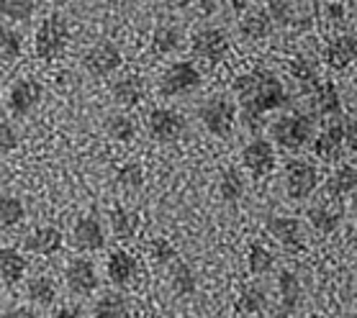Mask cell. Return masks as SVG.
I'll return each mask as SVG.
<instances>
[{"label":"cell","mask_w":357,"mask_h":318,"mask_svg":"<svg viewBox=\"0 0 357 318\" xmlns=\"http://www.w3.org/2000/svg\"><path fill=\"white\" fill-rule=\"evenodd\" d=\"M268 234L288 252H303L306 249L301 221L291 218V216H273V218H268Z\"/></svg>","instance_id":"obj_15"},{"label":"cell","mask_w":357,"mask_h":318,"mask_svg":"<svg viewBox=\"0 0 357 318\" xmlns=\"http://www.w3.org/2000/svg\"><path fill=\"white\" fill-rule=\"evenodd\" d=\"M314 139V121L303 113H285L270 126V141L285 152H298Z\"/></svg>","instance_id":"obj_4"},{"label":"cell","mask_w":357,"mask_h":318,"mask_svg":"<svg viewBox=\"0 0 357 318\" xmlns=\"http://www.w3.org/2000/svg\"><path fill=\"white\" fill-rule=\"evenodd\" d=\"M326 190H329L334 198H344V196L357 193V167H352V164H342L340 170L332 175L329 188Z\"/></svg>","instance_id":"obj_34"},{"label":"cell","mask_w":357,"mask_h":318,"mask_svg":"<svg viewBox=\"0 0 357 318\" xmlns=\"http://www.w3.org/2000/svg\"><path fill=\"white\" fill-rule=\"evenodd\" d=\"M149 260L160 264V267H170L172 262L178 260V252H175V246L167 239H152L149 241Z\"/></svg>","instance_id":"obj_38"},{"label":"cell","mask_w":357,"mask_h":318,"mask_svg":"<svg viewBox=\"0 0 357 318\" xmlns=\"http://www.w3.org/2000/svg\"><path fill=\"white\" fill-rule=\"evenodd\" d=\"M324 13H326V21H332V24L344 21V6L342 3H329L324 8Z\"/></svg>","instance_id":"obj_46"},{"label":"cell","mask_w":357,"mask_h":318,"mask_svg":"<svg viewBox=\"0 0 357 318\" xmlns=\"http://www.w3.org/2000/svg\"><path fill=\"white\" fill-rule=\"evenodd\" d=\"M18 131L13 129V123L8 121H0V157L10 154L18 149Z\"/></svg>","instance_id":"obj_42"},{"label":"cell","mask_w":357,"mask_h":318,"mask_svg":"<svg viewBox=\"0 0 357 318\" xmlns=\"http://www.w3.org/2000/svg\"><path fill=\"white\" fill-rule=\"evenodd\" d=\"M111 95H114L116 106L121 108H134L142 103V98L146 95V85L139 74H121L111 82Z\"/></svg>","instance_id":"obj_17"},{"label":"cell","mask_w":357,"mask_h":318,"mask_svg":"<svg viewBox=\"0 0 357 318\" xmlns=\"http://www.w3.org/2000/svg\"><path fill=\"white\" fill-rule=\"evenodd\" d=\"M319 185L317 164L306 159H291L285 164V196L291 200H306Z\"/></svg>","instance_id":"obj_8"},{"label":"cell","mask_w":357,"mask_h":318,"mask_svg":"<svg viewBox=\"0 0 357 318\" xmlns=\"http://www.w3.org/2000/svg\"><path fill=\"white\" fill-rule=\"evenodd\" d=\"M288 70H291L293 77H298L301 82H309L311 88L319 82L317 70H314V65H309V59H306V57H296L291 65H288Z\"/></svg>","instance_id":"obj_41"},{"label":"cell","mask_w":357,"mask_h":318,"mask_svg":"<svg viewBox=\"0 0 357 318\" xmlns=\"http://www.w3.org/2000/svg\"><path fill=\"white\" fill-rule=\"evenodd\" d=\"M26 218V205L18 196H0V229H13Z\"/></svg>","instance_id":"obj_37"},{"label":"cell","mask_w":357,"mask_h":318,"mask_svg":"<svg viewBox=\"0 0 357 318\" xmlns=\"http://www.w3.org/2000/svg\"><path fill=\"white\" fill-rule=\"evenodd\" d=\"M108 223H111V231H114V237L119 239V241H131V239L137 237L139 218H137V213L129 211V208H121V205L111 208Z\"/></svg>","instance_id":"obj_26"},{"label":"cell","mask_w":357,"mask_h":318,"mask_svg":"<svg viewBox=\"0 0 357 318\" xmlns=\"http://www.w3.org/2000/svg\"><path fill=\"white\" fill-rule=\"evenodd\" d=\"M106 275L116 287L131 285L139 275L137 257H134L131 252H126V249H116V252H111L108 254V262H106Z\"/></svg>","instance_id":"obj_16"},{"label":"cell","mask_w":357,"mask_h":318,"mask_svg":"<svg viewBox=\"0 0 357 318\" xmlns=\"http://www.w3.org/2000/svg\"><path fill=\"white\" fill-rule=\"evenodd\" d=\"M170 287L172 293L180 295V298H185V295H193L195 287H198V280H195V272L190 264L185 262L175 260L170 264Z\"/></svg>","instance_id":"obj_28"},{"label":"cell","mask_w":357,"mask_h":318,"mask_svg":"<svg viewBox=\"0 0 357 318\" xmlns=\"http://www.w3.org/2000/svg\"><path fill=\"white\" fill-rule=\"evenodd\" d=\"M347 136H344V118H337L324 131L314 136V154L324 162H337L347 154Z\"/></svg>","instance_id":"obj_12"},{"label":"cell","mask_w":357,"mask_h":318,"mask_svg":"<svg viewBox=\"0 0 357 318\" xmlns=\"http://www.w3.org/2000/svg\"><path fill=\"white\" fill-rule=\"evenodd\" d=\"M278 293H280V305L283 310H293L301 301V280L293 269H280L278 275Z\"/></svg>","instance_id":"obj_30"},{"label":"cell","mask_w":357,"mask_h":318,"mask_svg":"<svg viewBox=\"0 0 357 318\" xmlns=\"http://www.w3.org/2000/svg\"><path fill=\"white\" fill-rule=\"evenodd\" d=\"M242 164L255 175V177H265L275 170L278 157L275 147L270 139H252L247 147L242 149Z\"/></svg>","instance_id":"obj_13"},{"label":"cell","mask_w":357,"mask_h":318,"mask_svg":"<svg viewBox=\"0 0 357 318\" xmlns=\"http://www.w3.org/2000/svg\"><path fill=\"white\" fill-rule=\"evenodd\" d=\"M265 305H268V293L260 285L244 287L242 293H239V298H236V310L244 313V316H255V313L265 310Z\"/></svg>","instance_id":"obj_35"},{"label":"cell","mask_w":357,"mask_h":318,"mask_svg":"<svg viewBox=\"0 0 357 318\" xmlns=\"http://www.w3.org/2000/svg\"><path fill=\"white\" fill-rule=\"evenodd\" d=\"M306 218L319 234H334L342 223V205L337 200H319L309 208Z\"/></svg>","instance_id":"obj_20"},{"label":"cell","mask_w":357,"mask_h":318,"mask_svg":"<svg viewBox=\"0 0 357 318\" xmlns=\"http://www.w3.org/2000/svg\"><path fill=\"white\" fill-rule=\"evenodd\" d=\"M70 47V24L62 13H49L33 33V51L44 62H54Z\"/></svg>","instance_id":"obj_3"},{"label":"cell","mask_w":357,"mask_h":318,"mask_svg":"<svg viewBox=\"0 0 357 318\" xmlns=\"http://www.w3.org/2000/svg\"><path fill=\"white\" fill-rule=\"evenodd\" d=\"M3 318H39V313L33 308H29V305H13V308H8L3 313Z\"/></svg>","instance_id":"obj_44"},{"label":"cell","mask_w":357,"mask_h":318,"mask_svg":"<svg viewBox=\"0 0 357 318\" xmlns=\"http://www.w3.org/2000/svg\"><path fill=\"white\" fill-rule=\"evenodd\" d=\"M73 246L80 252H100L106 246V229L96 216H82L73 226Z\"/></svg>","instance_id":"obj_14"},{"label":"cell","mask_w":357,"mask_h":318,"mask_svg":"<svg viewBox=\"0 0 357 318\" xmlns=\"http://www.w3.org/2000/svg\"><path fill=\"white\" fill-rule=\"evenodd\" d=\"M41 100H44V85L33 77H21L10 85L6 103H8V111L16 118H24L41 106Z\"/></svg>","instance_id":"obj_10"},{"label":"cell","mask_w":357,"mask_h":318,"mask_svg":"<svg viewBox=\"0 0 357 318\" xmlns=\"http://www.w3.org/2000/svg\"><path fill=\"white\" fill-rule=\"evenodd\" d=\"M270 31H273V18H270L268 10H244V16L239 18V33H242L244 39L250 41H262L268 39Z\"/></svg>","instance_id":"obj_22"},{"label":"cell","mask_w":357,"mask_h":318,"mask_svg":"<svg viewBox=\"0 0 357 318\" xmlns=\"http://www.w3.org/2000/svg\"><path fill=\"white\" fill-rule=\"evenodd\" d=\"M26 257L13 246H0V280L8 287L18 285L26 275Z\"/></svg>","instance_id":"obj_21"},{"label":"cell","mask_w":357,"mask_h":318,"mask_svg":"<svg viewBox=\"0 0 357 318\" xmlns=\"http://www.w3.org/2000/svg\"><path fill=\"white\" fill-rule=\"evenodd\" d=\"M93 318H131L129 301L121 293H103L93 305Z\"/></svg>","instance_id":"obj_27"},{"label":"cell","mask_w":357,"mask_h":318,"mask_svg":"<svg viewBox=\"0 0 357 318\" xmlns=\"http://www.w3.org/2000/svg\"><path fill=\"white\" fill-rule=\"evenodd\" d=\"M326 65L332 70H344L357 59V36L355 33H340L334 36L324 49Z\"/></svg>","instance_id":"obj_19"},{"label":"cell","mask_w":357,"mask_h":318,"mask_svg":"<svg viewBox=\"0 0 357 318\" xmlns=\"http://www.w3.org/2000/svg\"><path fill=\"white\" fill-rule=\"evenodd\" d=\"M236 100L227 93H213L211 98H206L198 106V121L201 126L211 136L216 139H227L231 136V131H234V123H236Z\"/></svg>","instance_id":"obj_2"},{"label":"cell","mask_w":357,"mask_h":318,"mask_svg":"<svg viewBox=\"0 0 357 318\" xmlns=\"http://www.w3.org/2000/svg\"><path fill=\"white\" fill-rule=\"evenodd\" d=\"M301 318H326V316H321V313H309V316H301Z\"/></svg>","instance_id":"obj_50"},{"label":"cell","mask_w":357,"mask_h":318,"mask_svg":"<svg viewBox=\"0 0 357 318\" xmlns=\"http://www.w3.org/2000/svg\"><path fill=\"white\" fill-rule=\"evenodd\" d=\"M229 51V36L224 29L206 26L190 36V54L206 65H219Z\"/></svg>","instance_id":"obj_7"},{"label":"cell","mask_w":357,"mask_h":318,"mask_svg":"<svg viewBox=\"0 0 357 318\" xmlns=\"http://www.w3.org/2000/svg\"><path fill=\"white\" fill-rule=\"evenodd\" d=\"M229 3H231V8H234L236 13H244L247 6H250V0H229Z\"/></svg>","instance_id":"obj_48"},{"label":"cell","mask_w":357,"mask_h":318,"mask_svg":"<svg viewBox=\"0 0 357 318\" xmlns=\"http://www.w3.org/2000/svg\"><path fill=\"white\" fill-rule=\"evenodd\" d=\"M47 3H54V0H47Z\"/></svg>","instance_id":"obj_52"},{"label":"cell","mask_w":357,"mask_h":318,"mask_svg":"<svg viewBox=\"0 0 357 318\" xmlns=\"http://www.w3.org/2000/svg\"><path fill=\"white\" fill-rule=\"evenodd\" d=\"M65 246V234L57 226H36L26 237V249L39 257H54Z\"/></svg>","instance_id":"obj_18"},{"label":"cell","mask_w":357,"mask_h":318,"mask_svg":"<svg viewBox=\"0 0 357 318\" xmlns=\"http://www.w3.org/2000/svg\"><path fill=\"white\" fill-rule=\"evenodd\" d=\"M352 218H355V223H357V198H355V203H352Z\"/></svg>","instance_id":"obj_49"},{"label":"cell","mask_w":357,"mask_h":318,"mask_svg":"<svg viewBox=\"0 0 357 318\" xmlns=\"http://www.w3.org/2000/svg\"><path fill=\"white\" fill-rule=\"evenodd\" d=\"M188 123L175 108H152L146 118V131L149 136L160 144H172L185 134Z\"/></svg>","instance_id":"obj_9"},{"label":"cell","mask_w":357,"mask_h":318,"mask_svg":"<svg viewBox=\"0 0 357 318\" xmlns=\"http://www.w3.org/2000/svg\"><path fill=\"white\" fill-rule=\"evenodd\" d=\"M268 3V13L278 24H291L296 18V0H265Z\"/></svg>","instance_id":"obj_40"},{"label":"cell","mask_w":357,"mask_h":318,"mask_svg":"<svg viewBox=\"0 0 357 318\" xmlns=\"http://www.w3.org/2000/svg\"><path fill=\"white\" fill-rule=\"evenodd\" d=\"M24 51V36L18 29H13L10 24L0 21V59L6 62H13V59L21 57Z\"/></svg>","instance_id":"obj_32"},{"label":"cell","mask_w":357,"mask_h":318,"mask_svg":"<svg viewBox=\"0 0 357 318\" xmlns=\"http://www.w3.org/2000/svg\"><path fill=\"white\" fill-rule=\"evenodd\" d=\"M244 193H247V182H244V175L236 167H229V170L221 172L219 177V196L224 203H236L242 200Z\"/></svg>","instance_id":"obj_29"},{"label":"cell","mask_w":357,"mask_h":318,"mask_svg":"<svg viewBox=\"0 0 357 318\" xmlns=\"http://www.w3.org/2000/svg\"><path fill=\"white\" fill-rule=\"evenodd\" d=\"M190 3H193V0H165V6L172 10H185Z\"/></svg>","instance_id":"obj_47"},{"label":"cell","mask_w":357,"mask_h":318,"mask_svg":"<svg viewBox=\"0 0 357 318\" xmlns=\"http://www.w3.org/2000/svg\"><path fill=\"white\" fill-rule=\"evenodd\" d=\"M0 93H3V85H0Z\"/></svg>","instance_id":"obj_53"},{"label":"cell","mask_w":357,"mask_h":318,"mask_svg":"<svg viewBox=\"0 0 357 318\" xmlns=\"http://www.w3.org/2000/svg\"><path fill=\"white\" fill-rule=\"evenodd\" d=\"M116 180H119V185H121V188L139 190L142 185H144V170H142V164L129 162V164H123L121 170H119Z\"/></svg>","instance_id":"obj_39"},{"label":"cell","mask_w":357,"mask_h":318,"mask_svg":"<svg viewBox=\"0 0 357 318\" xmlns=\"http://www.w3.org/2000/svg\"><path fill=\"white\" fill-rule=\"evenodd\" d=\"M65 283H67V290L73 295H77V298L93 295L98 290V285H100L96 264H93L88 257H75V260L67 262Z\"/></svg>","instance_id":"obj_11"},{"label":"cell","mask_w":357,"mask_h":318,"mask_svg":"<svg viewBox=\"0 0 357 318\" xmlns=\"http://www.w3.org/2000/svg\"><path fill=\"white\" fill-rule=\"evenodd\" d=\"M36 10V0H0V18L6 24H26Z\"/></svg>","instance_id":"obj_31"},{"label":"cell","mask_w":357,"mask_h":318,"mask_svg":"<svg viewBox=\"0 0 357 318\" xmlns=\"http://www.w3.org/2000/svg\"><path fill=\"white\" fill-rule=\"evenodd\" d=\"M123 65V54L121 49L116 47L114 41H96L88 51H85V57H82V67H85V72L90 77H96V80H103V77H111L121 70Z\"/></svg>","instance_id":"obj_6"},{"label":"cell","mask_w":357,"mask_h":318,"mask_svg":"<svg viewBox=\"0 0 357 318\" xmlns=\"http://www.w3.org/2000/svg\"><path fill=\"white\" fill-rule=\"evenodd\" d=\"M247 267H250V272L257 275V278H260V275H268V272H273V267H275V254L270 252L262 241H252L250 252H247Z\"/></svg>","instance_id":"obj_33"},{"label":"cell","mask_w":357,"mask_h":318,"mask_svg":"<svg viewBox=\"0 0 357 318\" xmlns=\"http://www.w3.org/2000/svg\"><path fill=\"white\" fill-rule=\"evenodd\" d=\"M26 301L36 308H49L57 301V283L47 275H36L26 283Z\"/></svg>","instance_id":"obj_24"},{"label":"cell","mask_w":357,"mask_h":318,"mask_svg":"<svg viewBox=\"0 0 357 318\" xmlns=\"http://www.w3.org/2000/svg\"><path fill=\"white\" fill-rule=\"evenodd\" d=\"M206 318H221V316H206Z\"/></svg>","instance_id":"obj_51"},{"label":"cell","mask_w":357,"mask_h":318,"mask_svg":"<svg viewBox=\"0 0 357 318\" xmlns=\"http://www.w3.org/2000/svg\"><path fill=\"white\" fill-rule=\"evenodd\" d=\"M314 103H317V113L324 118H342V100L340 93L334 88V82H317L314 85Z\"/></svg>","instance_id":"obj_25"},{"label":"cell","mask_w":357,"mask_h":318,"mask_svg":"<svg viewBox=\"0 0 357 318\" xmlns=\"http://www.w3.org/2000/svg\"><path fill=\"white\" fill-rule=\"evenodd\" d=\"M203 74L193 62H172L160 77V93L165 98H183L201 88Z\"/></svg>","instance_id":"obj_5"},{"label":"cell","mask_w":357,"mask_h":318,"mask_svg":"<svg viewBox=\"0 0 357 318\" xmlns=\"http://www.w3.org/2000/svg\"><path fill=\"white\" fill-rule=\"evenodd\" d=\"M183 29L172 24H165L160 29H155L152 33V44H149V51L155 57H167V54H175V51L183 47Z\"/></svg>","instance_id":"obj_23"},{"label":"cell","mask_w":357,"mask_h":318,"mask_svg":"<svg viewBox=\"0 0 357 318\" xmlns=\"http://www.w3.org/2000/svg\"><path fill=\"white\" fill-rule=\"evenodd\" d=\"M236 106L242 108L244 121L257 126L265 113H273L288 103V90L275 72L265 67H257L247 74H239L234 80Z\"/></svg>","instance_id":"obj_1"},{"label":"cell","mask_w":357,"mask_h":318,"mask_svg":"<svg viewBox=\"0 0 357 318\" xmlns=\"http://www.w3.org/2000/svg\"><path fill=\"white\" fill-rule=\"evenodd\" d=\"M106 134H108V139L119 141V144H129V141H134V136H137V123L131 121L126 113H114V116H108Z\"/></svg>","instance_id":"obj_36"},{"label":"cell","mask_w":357,"mask_h":318,"mask_svg":"<svg viewBox=\"0 0 357 318\" xmlns=\"http://www.w3.org/2000/svg\"><path fill=\"white\" fill-rule=\"evenodd\" d=\"M344 136H347V149L349 152H355L357 149V121L344 118Z\"/></svg>","instance_id":"obj_45"},{"label":"cell","mask_w":357,"mask_h":318,"mask_svg":"<svg viewBox=\"0 0 357 318\" xmlns=\"http://www.w3.org/2000/svg\"><path fill=\"white\" fill-rule=\"evenodd\" d=\"M49 318H85V310H82V305H77V303H70V305L54 308V313Z\"/></svg>","instance_id":"obj_43"}]
</instances>
